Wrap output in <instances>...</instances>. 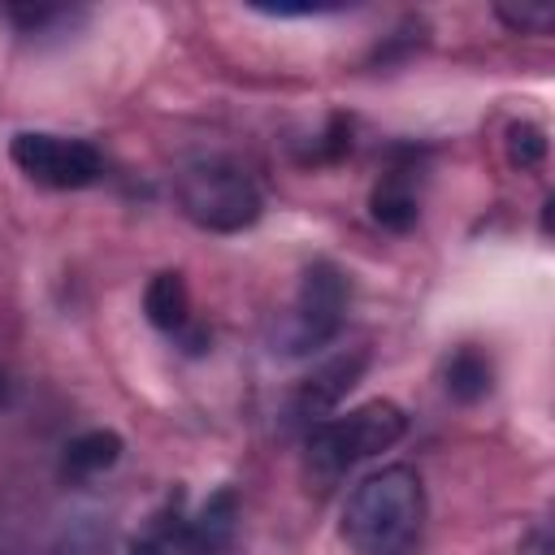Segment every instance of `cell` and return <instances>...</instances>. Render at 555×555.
Segmentation results:
<instances>
[{"mask_svg":"<svg viewBox=\"0 0 555 555\" xmlns=\"http://www.w3.org/2000/svg\"><path fill=\"white\" fill-rule=\"evenodd\" d=\"M425 512L421 473L386 464L351 486L338 533L356 555H412L425 533Z\"/></svg>","mask_w":555,"mask_h":555,"instance_id":"6da1fadb","label":"cell"},{"mask_svg":"<svg viewBox=\"0 0 555 555\" xmlns=\"http://www.w3.org/2000/svg\"><path fill=\"white\" fill-rule=\"evenodd\" d=\"M173 195H178L182 217L208 234H238V230L256 225L260 208H264L256 178L230 156L186 160L173 178Z\"/></svg>","mask_w":555,"mask_h":555,"instance_id":"7a4b0ae2","label":"cell"},{"mask_svg":"<svg viewBox=\"0 0 555 555\" xmlns=\"http://www.w3.org/2000/svg\"><path fill=\"white\" fill-rule=\"evenodd\" d=\"M408 429V416L390 399L360 403L351 412H334L312 425L308 434V468L317 481H338L356 464L390 451Z\"/></svg>","mask_w":555,"mask_h":555,"instance_id":"3957f363","label":"cell"},{"mask_svg":"<svg viewBox=\"0 0 555 555\" xmlns=\"http://www.w3.org/2000/svg\"><path fill=\"white\" fill-rule=\"evenodd\" d=\"M351 304V282L334 260H312L299 278L295 304L282 317V325L273 330V351L282 356H308L317 347H325L330 338H338L343 317Z\"/></svg>","mask_w":555,"mask_h":555,"instance_id":"277c9868","label":"cell"},{"mask_svg":"<svg viewBox=\"0 0 555 555\" xmlns=\"http://www.w3.org/2000/svg\"><path fill=\"white\" fill-rule=\"evenodd\" d=\"M13 165L52 191H82L91 182H100L104 173V156L95 152V143L87 139H65V134H48V130H22L9 143Z\"/></svg>","mask_w":555,"mask_h":555,"instance_id":"5b68a950","label":"cell"},{"mask_svg":"<svg viewBox=\"0 0 555 555\" xmlns=\"http://www.w3.org/2000/svg\"><path fill=\"white\" fill-rule=\"evenodd\" d=\"M364 369H369V351L364 347H356V351H343V356H330L321 369H312L304 382H299V390H295V416H304V421H325V416H334V408L347 399V390L364 377Z\"/></svg>","mask_w":555,"mask_h":555,"instance_id":"8992f818","label":"cell"},{"mask_svg":"<svg viewBox=\"0 0 555 555\" xmlns=\"http://www.w3.org/2000/svg\"><path fill=\"white\" fill-rule=\"evenodd\" d=\"M234 533H238V494L221 486L191 520H178V555H230Z\"/></svg>","mask_w":555,"mask_h":555,"instance_id":"52a82bcc","label":"cell"},{"mask_svg":"<svg viewBox=\"0 0 555 555\" xmlns=\"http://www.w3.org/2000/svg\"><path fill=\"white\" fill-rule=\"evenodd\" d=\"M494 386V364L481 347H455L442 360V390L455 403H481Z\"/></svg>","mask_w":555,"mask_h":555,"instance_id":"ba28073f","label":"cell"},{"mask_svg":"<svg viewBox=\"0 0 555 555\" xmlns=\"http://www.w3.org/2000/svg\"><path fill=\"white\" fill-rule=\"evenodd\" d=\"M369 212H373V221H377L382 230H395V234L412 230V225H416V217H421V204H416L412 178H408L403 169L382 173V178H377V186H373V195H369Z\"/></svg>","mask_w":555,"mask_h":555,"instance_id":"9c48e42d","label":"cell"},{"mask_svg":"<svg viewBox=\"0 0 555 555\" xmlns=\"http://www.w3.org/2000/svg\"><path fill=\"white\" fill-rule=\"evenodd\" d=\"M117 460H121V438L113 429H87V434L65 442L61 477L65 481H87V477H100L104 468H113Z\"/></svg>","mask_w":555,"mask_h":555,"instance_id":"30bf717a","label":"cell"},{"mask_svg":"<svg viewBox=\"0 0 555 555\" xmlns=\"http://www.w3.org/2000/svg\"><path fill=\"white\" fill-rule=\"evenodd\" d=\"M143 312H147V321H152L156 330L182 334V330L191 325V291H186L182 273H173V269L156 273V278L147 282V291H143Z\"/></svg>","mask_w":555,"mask_h":555,"instance_id":"8fae6325","label":"cell"},{"mask_svg":"<svg viewBox=\"0 0 555 555\" xmlns=\"http://www.w3.org/2000/svg\"><path fill=\"white\" fill-rule=\"evenodd\" d=\"M507 160L516 169H538L546 160V130L538 121H512L507 126Z\"/></svg>","mask_w":555,"mask_h":555,"instance_id":"7c38bea8","label":"cell"},{"mask_svg":"<svg viewBox=\"0 0 555 555\" xmlns=\"http://www.w3.org/2000/svg\"><path fill=\"white\" fill-rule=\"evenodd\" d=\"M494 17H499L507 30H520V35H546L551 22H555V9H551V4H520V9L499 4Z\"/></svg>","mask_w":555,"mask_h":555,"instance_id":"4fadbf2b","label":"cell"},{"mask_svg":"<svg viewBox=\"0 0 555 555\" xmlns=\"http://www.w3.org/2000/svg\"><path fill=\"white\" fill-rule=\"evenodd\" d=\"M178 512H173V520L169 516H160L156 520V529L152 533H143L134 546H130V555H173L178 551Z\"/></svg>","mask_w":555,"mask_h":555,"instance_id":"5bb4252c","label":"cell"},{"mask_svg":"<svg viewBox=\"0 0 555 555\" xmlns=\"http://www.w3.org/2000/svg\"><path fill=\"white\" fill-rule=\"evenodd\" d=\"M4 17L17 22V26L30 35V30H43L48 22H61L65 9H48V4H13V9H4Z\"/></svg>","mask_w":555,"mask_h":555,"instance_id":"9a60e30c","label":"cell"},{"mask_svg":"<svg viewBox=\"0 0 555 555\" xmlns=\"http://www.w3.org/2000/svg\"><path fill=\"white\" fill-rule=\"evenodd\" d=\"M48 555H100V533L87 529V525H78V529H69V533H61V542H56Z\"/></svg>","mask_w":555,"mask_h":555,"instance_id":"2e32d148","label":"cell"},{"mask_svg":"<svg viewBox=\"0 0 555 555\" xmlns=\"http://www.w3.org/2000/svg\"><path fill=\"white\" fill-rule=\"evenodd\" d=\"M512 555H555V546H551V529H546V525L529 529V538H520V546H516Z\"/></svg>","mask_w":555,"mask_h":555,"instance_id":"e0dca14e","label":"cell"},{"mask_svg":"<svg viewBox=\"0 0 555 555\" xmlns=\"http://www.w3.org/2000/svg\"><path fill=\"white\" fill-rule=\"evenodd\" d=\"M9 390H13V386H9V377H4V369H0V408L9 403Z\"/></svg>","mask_w":555,"mask_h":555,"instance_id":"ac0fdd59","label":"cell"}]
</instances>
